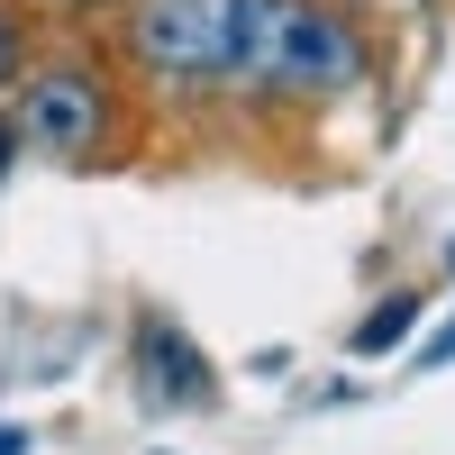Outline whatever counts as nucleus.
<instances>
[{"label": "nucleus", "mask_w": 455, "mask_h": 455, "mask_svg": "<svg viewBox=\"0 0 455 455\" xmlns=\"http://www.w3.org/2000/svg\"><path fill=\"white\" fill-rule=\"evenodd\" d=\"M10 156H19V119H0V173H10Z\"/></svg>", "instance_id": "9"}, {"label": "nucleus", "mask_w": 455, "mask_h": 455, "mask_svg": "<svg viewBox=\"0 0 455 455\" xmlns=\"http://www.w3.org/2000/svg\"><path fill=\"white\" fill-rule=\"evenodd\" d=\"M46 10H64V19H109L119 0H46Z\"/></svg>", "instance_id": "7"}, {"label": "nucleus", "mask_w": 455, "mask_h": 455, "mask_svg": "<svg viewBox=\"0 0 455 455\" xmlns=\"http://www.w3.org/2000/svg\"><path fill=\"white\" fill-rule=\"evenodd\" d=\"M137 364H146V401L156 410H210V364L192 355V337H173L164 319L137 328Z\"/></svg>", "instance_id": "4"}, {"label": "nucleus", "mask_w": 455, "mask_h": 455, "mask_svg": "<svg viewBox=\"0 0 455 455\" xmlns=\"http://www.w3.org/2000/svg\"><path fill=\"white\" fill-rule=\"evenodd\" d=\"M246 0H119V64L164 100H201L237 83Z\"/></svg>", "instance_id": "2"}, {"label": "nucleus", "mask_w": 455, "mask_h": 455, "mask_svg": "<svg viewBox=\"0 0 455 455\" xmlns=\"http://www.w3.org/2000/svg\"><path fill=\"white\" fill-rule=\"evenodd\" d=\"M364 83V28L337 0H246L237 83L246 100H337Z\"/></svg>", "instance_id": "1"}, {"label": "nucleus", "mask_w": 455, "mask_h": 455, "mask_svg": "<svg viewBox=\"0 0 455 455\" xmlns=\"http://www.w3.org/2000/svg\"><path fill=\"white\" fill-rule=\"evenodd\" d=\"M19 146H36L46 164H100L119 137V83L92 55H46L19 83Z\"/></svg>", "instance_id": "3"}, {"label": "nucleus", "mask_w": 455, "mask_h": 455, "mask_svg": "<svg viewBox=\"0 0 455 455\" xmlns=\"http://www.w3.org/2000/svg\"><path fill=\"white\" fill-rule=\"evenodd\" d=\"M410 328H419V291H392V300H373V310H364V328L347 337V347H355V355H392Z\"/></svg>", "instance_id": "5"}, {"label": "nucleus", "mask_w": 455, "mask_h": 455, "mask_svg": "<svg viewBox=\"0 0 455 455\" xmlns=\"http://www.w3.org/2000/svg\"><path fill=\"white\" fill-rule=\"evenodd\" d=\"M419 364H455V328H446V337H428V355H419Z\"/></svg>", "instance_id": "8"}, {"label": "nucleus", "mask_w": 455, "mask_h": 455, "mask_svg": "<svg viewBox=\"0 0 455 455\" xmlns=\"http://www.w3.org/2000/svg\"><path fill=\"white\" fill-rule=\"evenodd\" d=\"M28 64H36V19H28V0H0V92H19Z\"/></svg>", "instance_id": "6"}, {"label": "nucleus", "mask_w": 455, "mask_h": 455, "mask_svg": "<svg viewBox=\"0 0 455 455\" xmlns=\"http://www.w3.org/2000/svg\"><path fill=\"white\" fill-rule=\"evenodd\" d=\"M0 455H28V437H19V428H0Z\"/></svg>", "instance_id": "10"}]
</instances>
